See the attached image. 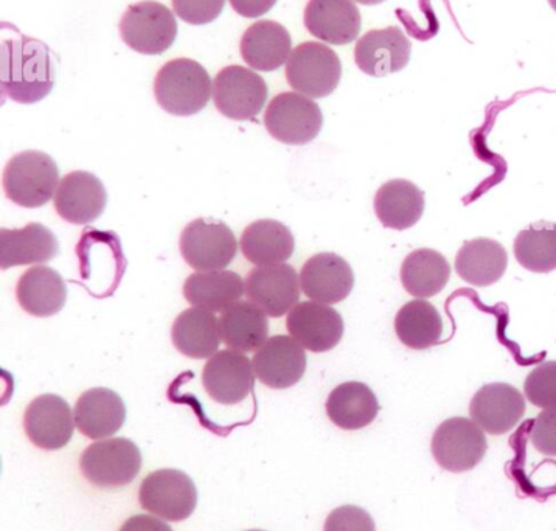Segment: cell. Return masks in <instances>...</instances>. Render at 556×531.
<instances>
[{
    "label": "cell",
    "mask_w": 556,
    "mask_h": 531,
    "mask_svg": "<svg viewBox=\"0 0 556 531\" xmlns=\"http://www.w3.org/2000/svg\"><path fill=\"white\" fill-rule=\"evenodd\" d=\"M361 5H379V3L386 2V0H355Z\"/></svg>",
    "instance_id": "b9f144b4"
},
{
    "label": "cell",
    "mask_w": 556,
    "mask_h": 531,
    "mask_svg": "<svg viewBox=\"0 0 556 531\" xmlns=\"http://www.w3.org/2000/svg\"><path fill=\"white\" fill-rule=\"evenodd\" d=\"M121 531H173L165 520L154 516L137 515L123 523Z\"/></svg>",
    "instance_id": "60d3db41"
},
{
    "label": "cell",
    "mask_w": 556,
    "mask_h": 531,
    "mask_svg": "<svg viewBox=\"0 0 556 531\" xmlns=\"http://www.w3.org/2000/svg\"><path fill=\"white\" fill-rule=\"evenodd\" d=\"M226 0H173V10L184 23L205 25L218 20Z\"/></svg>",
    "instance_id": "8d00e7d4"
},
{
    "label": "cell",
    "mask_w": 556,
    "mask_h": 531,
    "mask_svg": "<svg viewBox=\"0 0 556 531\" xmlns=\"http://www.w3.org/2000/svg\"><path fill=\"white\" fill-rule=\"evenodd\" d=\"M252 366L255 377L266 388L290 389L305 375V350L291 336H273L256 350Z\"/></svg>",
    "instance_id": "5bb4252c"
},
{
    "label": "cell",
    "mask_w": 556,
    "mask_h": 531,
    "mask_svg": "<svg viewBox=\"0 0 556 531\" xmlns=\"http://www.w3.org/2000/svg\"><path fill=\"white\" fill-rule=\"evenodd\" d=\"M79 468L92 485L126 486L139 476L142 454L139 446L128 439L97 440L81 454Z\"/></svg>",
    "instance_id": "52a82bcc"
},
{
    "label": "cell",
    "mask_w": 556,
    "mask_h": 531,
    "mask_svg": "<svg viewBox=\"0 0 556 531\" xmlns=\"http://www.w3.org/2000/svg\"><path fill=\"white\" fill-rule=\"evenodd\" d=\"M451 266L434 249H417L404 258L400 278L404 289L417 299H429L445 289Z\"/></svg>",
    "instance_id": "d6a6232c"
},
{
    "label": "cell",
    "mask_w": 556,
    "mask_h": 531,
    "mask_svg": "<svg viewBox=\"0 0 556 531\" xmlns=\"http://www.w3.org/2000/svg\"><path fill=\"white\" fill-rule=\"evenodd\" d=\"M377 218L386 229L407 230L425 212V191L406 179H393L379 187L374 202Z\"/></svg>",
    "instance_id": "484cf974"
},
{
    "label": "cell",
    "mask_w": 556,
    "mask_h": 531,
    "mask_svg": "<svg viewBox=\"0 0 556 531\" xmlns=\"http://www.w3.org/2000/svg\"><path fill=\"white\" fill-rule=\"evenodd\" d=\"M212 89L207 71L187 58L169 61L154 79L159 106L178 117H190L204 110L211 100Z\"/></svg>",
    "instance_id": "7a4b0ae2"
},
{
    "label": "cell",
    "mask_w": 556,
    "mask_h": 531,
    "mask_svg": "<svg viewBox=\"0 0 556 531\" xmlns=\"http://www.w3.org/2000/svg\"><path fill=\"white\" fill-rule=\"evenodd\" d=\"M205 392L216 403L233 406L251 395L255 384L252 361L237 350H223L208 357L202 370Z\"/></svg>",
    "instance_id": "4fadbf2b"
},
{
    "label": "cell",
    "mask_w": 556,
    "mask_h": 531,
    "mask_svg": "<svg viewBox=\"0 0 556 531\" xmlns=\"http://www.w3.org/2000/svg\"><path fill=\"white\" fill-rule=\"evenodd\" d=\"M287 328L303 349L325 353L338 346L344 336V320L333 306L319 302L298 303L288 313Z\"/></svg>",
    "instance_id": "9a60e30c"
},
{
    "label": "cell",
    "mask_w": 556,
    "mask_h": 531,
    "mask_svg": "<svg viewBox=\"0 0 556 531\" xmlns=\"http://www.w3.org/2000/svg\"><path fill=\"white\" fill-rule=\"evenodd\" d=\"M342 77L338 53L323 42H303L292 50L287 63V79L295 92L308 99L331 96Z\"/></svg>",
    "instance_id": "277c9868"
},
{
    "label": "cell",
    "mask_w": 556,
    "mask_h": 531,
    "mask_svg": "<svg viewBox=\"0 0 556 531\" xmlns=\"http://www.w3.org/2000/svg\"><path fill=\"white\" fill-rule=\"evenodd\" d=\"M291 35L276 21H258L244 31L240 42L241 56L249 67L274 72L291 56Z\"/></svg>",
    "instance_id": "603a6c76"
},
{
    "label": "cell",
    "mask_w": 556,
    "mask_h": 531,
    "mask_svg": "<svg viewBox=\"0 0 556 531\" xmlns=\"http://www.w3.org/2000/svg\"><path fill=\"white\" fill-rule=\"evenodd\" d=\"M75 415L67 401L58 395H41L28 404L24 414V431L35 446L56 451L74 437Z\"/></svg>",
    "instance_id": "2e32d148"
},
{
    "label": "cell",
    "mask_w": 556,
    "mask_h": 531,
    "mask_svg": "<svg viewBox=\"0 0 556 531\" xmlns=\"http://www.w3.org/2000/svg\"><path fill=\"white\" fill-rule=\"evenodd\" d=\"M60 182L55 161L42 151H23L3 168V191L20 207H42L55 198Z\"/></svg>",
    "instance_id": "3957f363"
},
{
    "label": "cell",
    "mask_w": 556,
    "mask_h": 531,
    "mask_svg": "<svg viewBox=\"0 0 556 531\" xmlns=\"http://www.w3.org/2000/svg\"><path fill=\"white\" fill-rule=\"evenodd\" d=\"M548 3H551L552 9L556 12V0H548Z\"/></svg>",
    "instance_id": "7bdbcfd3"
},
{
    "label": "cell",
    "mask_w": 556,
    "mask_h": 531,
    "mask_svg": "<svg viewBox=\"0 0 556 531\" xmlns=\"http://www.w3.org/2000/svg\"><path fill=\"white\" fill-rule=\"evenodd\" d=\"M55 86V58L38 39L16 30L2 41V92L16 103L34 104L46 99Z\"/></svg>",
    "instance_id": "6da1fadb"
},
{
    "label": "cell",
    "mask_w": 556,
    "mask_h": 531,
    "mask_svg": "<svg viewBox=\"0 0 556 531\" xmlns=\"http://www.w3.org/2000/svg\"><path fill=\"white\" fill-rule=\"evenodd\" d=\"M325 409L338 428L357 431L377 420L379 403L374 390L367 384L350 381L331 390Z\"/></svg>",
    "instance_id": "4dcf8cb0"
},
{
    "label": "cell",
    "mask_w": 556,
    "mask_h": 531,
    "mask_svg": "<svg viewBox=\"0 0 556 531\" xmlns=\"http://www.w3.org/2000/svg\"><path fill=\"white\" fill-rule=\"evenodd\" d=\"M395 332L407 349L418 352L431 349L442 339V316L428 300H412L396 314Z\"/></svg>",
    "instance_id": "836d02e7"
},
{
    "label": "cell",
    "mask_w": 556,
    "mask_h": 531,
    "mask_svg": "<svg viewBox=\"0 0 556 531\" xmlns=\"http://www.w3.org/2000/svg\"><path fill=\"white\" fill-rule=\"evenodd\" d=\"M412 45L400 27L367 31L355 47V63L370 77H388L409 64Z\"/></svg>",
    "instance_id": "d6986e66"
},
{
    "label": "cell",
    "mask_w": 556,
    "mask_h": 531,
    "mask_svg": "<svg viewBox=\"0 0 556 531\" xmlns=\"http://www.w3.org/2000/svg\"><path fill=\"white\" fill-rule=\"evenodd\" d=\"M139 502L151 515L172 522L189 519L198 504L193 480L178 469H157L143 479Z\"/></svg>",
    "instance_id": "30bf717a"
},
{
    "label": "cell",
    "mask_w": 556,
    "mask_h": 531,
    "mask_svg": "<svg viewBox=\"0 0 556 531\" xmlns=\"http://www.w3.org/2000/svg\"><path fill=\"white\" fill-rule=\"evenodd\" d=\"M2 269L9 267L42 265L55 258L60 244L52 230L39 223H30L24 229H2L0 232Z\"/></svg>",
    "instance_id": "d4e9b609"
},
{
    "label": "cell",
    "mask_w": 556,
    "mask_h": 531,
    "mask_svg": "<svg viewBox=\"0 0 556 531\" xmlns=\"http://www.w3.org/2000/svg\"><path fill=\"white\" fill-rule=\"evenodd\" d=\"M180 254L197 273L226 269L237 256L238 241L227 224L215 218H198L180 233Z\"/></svg>",
    "instance_id": "8992f818"
},
{
    "label": "cell",
    "mask_w": 556,
    "mask_h": 531,
    "mask_svg": "<svg viewBox=\"0 0 556 531\" xmlns=\"http://www.w3.org/2000/svg\"><path fill=\"white\" fill-rule=\"evenodd\" d=\"M230 5H232L233 12L240 14L243 17H254L263 16L276 5L277 0H229Z\"/></svg>",
    "instance_id": "ab89813d"
},
{
    "label": "cell",
    "mask_w": 556,
    "mask_h": 531,
    "mask_svg": "<svg viewBox=\"0 0 556 531\" xmlns=\"http://www.w3.org/2000/svg\"><path fill=\"white\" fill-rule=\"evenodd\" d=\"M16 299L30 316H55L66 305V281L52 267H30L17 280Z\"/></svg>",
    "instance_id": "cb8c5ba5"
},
{
    "label": "cell",
    "mask_w": 556,
    "mask_h": 531,
    "mask_svg": "<svg viewBox=\"0 0 556 531\" xmlns=\"http://www.w3.org/2000/svg\"><path fill=\"white\" fill-rule=\"evenodd\" d=\"M516 262L523 269L547 274L556 269V224L534 223L515 238Z\"/></svg>",
    "instance_id": "e575fe53"
},
{
    "label": "cell",
    "mask_w": 556,
    "mask_h": 531,
    "mask_svg": "<svg viewBox=\"0 0 556 531\" xmlns=\"http://www.w3.org/2000/svg\"><path fill=\"white\" fill-rule=\"evenodd\" d=\"M103 182L88 172H72L61 179L53 198L55 211L64 222L86 226L97 222L106 207Z\"/></svg>",
    "instance_id": "ac0fdd59"
},
{
    "label": "cell",
    "mask_w": 556,
    "mask_h": 531,
    "mask_svg": "<svg viewBox=\"0 0 556 531\" xmlns=\"http://www.w3.org/2000/svg\"><path fill=\"white\" fill-rule=\"evenodd\" d=\"M303 20L306 30L327 45H350L361 34L355 0H309Z\"/></svg>",
    "instance_id": "44dd1931"
},
{
    "label": "cell",
    "mask_w": 556,
    "mask_h": 531,
    "mask_svg": "<svg viewBox=\"0 0 556 531\" xmlns=\"http://www.w3.org/2000/svg\"><path fill=\"white\" fill-rule=\"evenodd\" d=\"M530 440L538 453L556 457V407L544 409L533 421Z\"/></svg>",
    "instance_id": "f35d334b"
},
{
    "label": "cell",
    "mask_w": 556,
    "mask_h": 531,
    "mask_svg": "<svg viewBox=\"0 0 556 531\" xmlns=\"http://www.w3.org/2000/svg\"><path fill=\"white\" fill-rule=\"evenodd\" d=\"M245 292L243 278L232 270L194 273L184 283V298L193 308L222 313L240 302Z\"/></svg>",
    "instance_id": "4316f807"
},
{
    "label": "cell",
    "mask_w": 556,
    "mask_h": 531,
    "mask_svg": "<svg viewBox=\"0 0 556 531\" xmlns=\"http://www.w3.org/2000/svg\"><path fill=\"white\" fill-rule=\"evenodd\" d=\"M123 42L142 55L167 52L178 36L175 14L154 0L129 5L121 21Z\"/></svg>",
    "instance_id": "5b68a950"
},
{
    "label": "cell",
    "mask_w": 556,
    "mask_h": 531,
    "mask_svg": "<svg viewBox=\"0 0 556 531\" xmlns=\"http://www.w3.org/2000/svg\"><path fill=\"white\" fill-rule=\"evenodd\" d=\"M75 425L90 440L111 439L126 420L125 403L114 390L97 388L79 396L74 409Z\"/></svg>",
    "instance_id": "7402d4cb"
},
{
    "label": "cell",
    "mask_w": 556,
    "mask_h": 531,
    "mask_svg": "<svg viewBox=\"0 0 556 531\" xmlns=\"http://www.w3.org/2000/svg\"><path fill=\"white\" fill-rule=\"evenodd\" d=\"M526 414V400L518 389L505 382L483 385L469 403L471 420L491 435L513 431Z\"/></svg>",
    "instance_id": "e0dca14e"
},
{
    "label": "cell",
    "mask_w": 556,
    "mask_h": 531,
    "mask_svg": "<svg viewBox=\"0 0 556 531\" xmlns=\"http://www.w3.org/2000/svg\"><path fill=\"white\" fill-rule=\"evenodd\" d=\"M301 278L287 265L256 266L245 277V295L267 317L278 319L301 300Z\"/></svg>",
    "instance_id": "7c38bea8"
},
{
    "label": "cell",
    "mask_w": 556,
    "mask_h": 531,
    "mask_svg": "<svg viewBox=\"0 0 556 531\" xmlns=\"http://www.w3.org/2000/svg\"><path fill=\"white\" fill-rule=\"evenodd\" d=\"M249 531H263V530H249Z\"/></svg>",
    "instance_id": "ee69618b"
},
{
    "label": "cell",
    "mask_w": 556,
    "mask_h": 531,
    "mask_svg": "<svg viewBox=\"0 0 556 531\" xmlns=\"http://www.w3.org/2000/svg\"><path fill=\"white\" fill-rule=\"evenodd\" d=\"M213 103L230 121H252L262 112L267 99L265 79L251 68L224 67L213 81Z\"/></svg>",
    "instance_id": "8fae6325"
},
{
    "label": "cell",
    "mask_w": 556,
    "mask_h": 531,
    "mask_svg": "<svg viewBox=\"0 0 556 531\" xmlns=\"http://www.w3.org/2000/svg\"><path fill=\"white\" fill-rule=\"evenodd\" d=\"M265 126L278 142L301 147L319 136L324 115L313 99L299 92H283L267 104Z\"/></svg>",
    "instance_id": "ba28073f"
},
{
    "label": "cell",
    "mask_w": 556,
    "mask_h": 531,
    "mask_svg": "<svg viewBox=\"0 0 556 531\" xmlns=\"http://www.w3.org/2000/svg\"><path fill=\"white\" fill-rule=\"evenodd\" d=\"M527 400L540 409L556 407V361H545L530 371L523 382Z\"/></svg>",
    "instance_id": "d590c367"
},
{
    "label": "cell",
    "mask_w": 556,
    "mask_h": 531,
    "mask_svg": "<svg viewBox=\"0 0 556 531\" xmlns=\"http://www.w3.org/2000/svg\"><path fill=\"white\" fill-rule=\"evenodd\" d=\"M324 531H377V527L366 509L356 505H344L328 515Z\"/></svg>",
    "instance_id": "74e56055"
},
{
    "label": "cell",
    "mask_w": 556,
    "mask_h": 531,
    "mask_svg": "<svg viewBox=\"0 0 556 531\" xmlns=\"http://www.w3.org/2000/svg\"><path fill=\"white\" fill-rule=\"evenodd\" d=\"M485 432L469 418L443 421L432 437L431 450L437 464L445 471L462 475L471 471L486 454Z\"/></svg>",
    "instance_id": "9c48e42d"
},
{
    "label": "cell",
    "mask_w": 556,
    "mask_h": 531,
    "mask_svg": "<svg viewBox=\"0 0 556 531\" xmlns=\"http://www.w3.org/2000/svg\"><path fill=\"white\" fill-rule=\"evenodd\" d=\"M176 350L190 359H208L223 342L219 320L211 311L190 308L176 317L172 328Z\"/></svg>",
    "instance_id": "f1b7e54d"
},
{
    "label": "cell",
    "mask_w": 556,
    "mask_h": 531,
    "mask_svg": "<svg viewBox=\"0 0 556 531\" xmlns=\"http://www.w3.org/2000/svg\"><path fill=\"white\" fill-rule=\"evenodd\" d=\"M240 248L244 258L252 265H283L294 254V235L276 219H258L245 227Z\"/></svg>",
    "instance_id": "83f0119b"
},
{
    "label": "cell",
    "mask_w": 556,
    "mask_h": 531,
    "mask_svg": "<svg viewBox=\"0 0 556 531\" xmlns=\"http://www.w3.org/2000/svg\"><path fill=\"white\" fill-rule=\"evenodd\" d=\"M219 331L224 345L241 353L256 352L267 341L269 321L252 302H238L223 311Z\"/></svg>",
    "instance_id": "1f68e13d"
},
{
    "label": "cell",
    "mask_w": 556,
    "mask_h": 531,
    "mask_svg": "<svg viewBox=\"0 0 556 531\" xmlns=\"http://www.w3.org/2000/svg\"><path fill=\"white\" fill-rule=\"evenodd\" d=\"M299 278L303 294L325 305L341 303L355 287L352 266L342 256L331 252L312 256L302 266Z\"/></svg>",
    "instance_id": "ffe728a7"
},
{
    "label": "cell",
    "mask_w": 556,
    "mask_h": 531,
    "mask_svg": "<svg viewBox=\"0 0 556 531\" xmlns=\"http://www.w3.org/2000/svg\"><path fill=\"white\" fill-rule=\"evenodd\" d=\"M508 266L504 245L490 238H476L462 245L456 255L458 277L471 287L485 288L497 283Z\"/></svg>",
    "instance_id": "f546056e"
}]
</instances>
